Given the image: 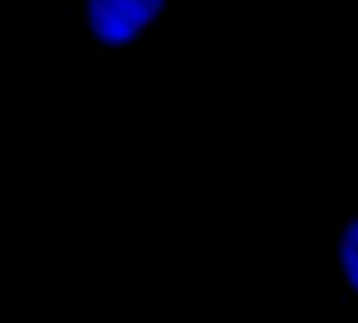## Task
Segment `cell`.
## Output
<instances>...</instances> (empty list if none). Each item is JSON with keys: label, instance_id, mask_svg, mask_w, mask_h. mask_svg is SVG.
I'll use <instances>...</instances> for the list:
<instances>
[{"label": "cell", "instance_id": "obj_1", "mask_svg": "<svg viewBox=\"0 0 358 323\" xmlns=\"http://www.w3.org/2000/svg\"><path fill=\"white\" fill-rule=\"evenodd\" d=\"M335 254L346 290L354 300H358V214L339 225Z\"/></svg>", "mask_w": 358, "mask_h": 323}, {"label": "cell", "instance_id": "obj_2", "mask_svg": "<svg viewBox=\"0 0 358 323\" xmlns=\"http://www.w3.org/2000/svg\"><path fill=\"white\" fill-rule=\"evenodd\" d=\"M70 25L74 30H80L82 27V19H80V3L76 0V3L72 5V15H70Z\"/></svg>", "mask_w": 358, "mask_h": 323}, {"label": "cell", "instance_id": "obj_3", "mask_svg": "<svg viewBox=\"0 0 358 323\" xmlns=\"http://www.w3.org/2000/svg\"><path fill=\"white\" fill-rule=\"evenodd\" d=\"M134 46H136V48H139V50H145V48L149 46V36H147V34H145V32L141 34V36H139V38H136V42H134Z\"/></svg>", "mask_w": 358, "mask_h": 323}, {"label": "cell", "instance_id": "obj_4", "mask_svg": "<svg viewBox=\"0 0 358 323\" xmlns=\"http://www.w3.org/2000/svg\"><path fill=\"white\" fill-rule=\"evenodd\" d=\"M65 3H67V5H74V3H76V0H65Z\"/></svg>", "mask_w": 358, "mask_h": 323}]
</instances>
